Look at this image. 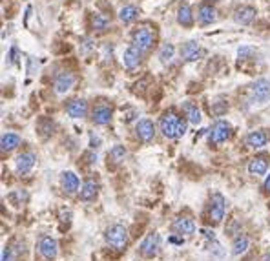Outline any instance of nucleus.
Returning a JSON list of instances; mask_svg holds the SVG:
<instances>
[{"label":"nucleus","instance_id":"f257e3e1","mask_svg":"<svg viewBox=\"0 0 270 261\" xmlns=\"http://www.w3.org/2000/svg\"><path fill=\"white\" fill-rule=\"evenodd\" d=\"M161 134L166 139H179L186 134V122L175 111H166L159 120Z\"/></svg>","mask_w":270,"mask_h":261},{"label":"nucleus","instance_id":"f03ea898","mask_svg":"<svg viewBox=\"0 0 270 261\" xmlns=\"http://www.w3.org/2000/svg\"><path fill=\"white\" fill-rule=\"evenodd\" d=\"M155 42V33L148 28V26H143V28H137L131 35V46H135L137 50H141L143 53L150 51L154 48Z\"/></svg>","mask_w":270,"mask_h":261},{"label":"nucleus","instance_id":"7ed1b4c3","mask_svg":"<svg viewBox=\"0 0 270 261\" xmlns=\"http://www.w3.org/2000/svg\"><path fill=\"white\" fill-rule=\"evenodd\" d=\"M106 243L115 250H122L128 245V230L122 225H111L106 230Z\"/></svg>","mask_w":270,"mask_h":261},{"label":"nucleus","instance_id":"20e7f679","mask_svg":"<svg viewBox=\"0 0 270 261\" xmlns=\"http://www.w3.org/2000/svg\"><path fill=\"white\" fill-rule=\"evenodd\" d=\"M225 212H226V199L221 194H214L210 197V205H208V217L214 225L221 223L223 217H225Z\"/></svg>","mask_w":270,"mask_h":261},{"label":"nucleus","instance_id":"39448f33","mask_svg":"<svg viewBox=\"0 0 270 261\" xmlns=\"http://www.w3.org/2000/svg\"><path fill=\"white\" fill-rule=\"evenodd\" d=\"M159 248H161V236L157 234V232H152V234H148L145 239L141 241L139 254L143 257H154V256H157Z\"/></svg>","mask_w":270,"mask_h":261},{"label":"nucleus","instance_id":"423d86ee","mask_svg":"<svg viewBox=\"0 0 270 261\" xmlns=\"http://www.w3.org/2000/svg\"><path fill=\"white\" fill-rule=\"evenodd\" d=\"M250 95L252 100L257 102V104H266L270 100V80L266 79L255 80L250 88Z\"/></svg>","mask_w":270,"mask_h":261},{"label":"nucleus","instance_id":"0eeeda50","mask_svg":"<svg viewBox=\"0 0 270 261\" xmlns=\"http://www.w3.org/2000/svg\"><path fill=\"white\" fill-rule=\"evenodd\" d=\"M232 136V124L226 122V120H217L210 130V143L214 145H221V143H226Z\"/></svg>","mask_w":270,"mask_h":261},{"label":"nucleus","instance_id":"6e6552de","mask_svg":"<svg viewBox=\"0 0 270 261\" xmlns=\"http://www.w3.org/2000/svg\"><path fill=\"white\" fill-rule=\"evenodd\" d=\"M37 248H39L40 256L44 257V259H48V261L55 259L57 254H59V243H57L55 237H51V236H42V237H40Z\"/></svg>","mask_w":270,"mask_h":261},{"label":"nucleus","instance_id":"1a4fd4ad","mask_svg":"<svg viewBox=\"0 0 270 261\" xmlns=\"http://www.w3.org/2000/svg\"><path fill=\"white\" fill-rule=\"evenodd\" d=\"M73 84H75V75L70 71H60L53 80V90H55L57 95H64L73 88Z\"/></svg>","mask_w":270,"mask_h":261},{"label":"nucleus","instance_id":"9d476101","mask_svg":"<svg viewBox=\"0 0 270 261\" xmlns=\"http://www.w3.org/2000/svg\"><path fill=\"white\" fill-rule=\"evenodd\" d=\"M172 230H174L175 234H179V236H192L195 232V223L192 217L179 216L172 223Z\"/></svg>","mask_w":270,"mask_h":261},{"label":"nucleus","instance_id":"9b49d317","mask_svg":"<svg viewBox=\"0 0 270 261\" xmlns=\"http://www.w3.org/2000/svg\"><path fill=\"white\" fill-rule=\"evenodd\" d=\"M135 132H137V137L145 143H150L155 137V126L150 119H141L137 124H135Z\"/></svg>","mask_w":270,"mask_h":261},{"label":"nucleus","instance_id":"f8f14e48","mask_svg":"<svg viewBox=\"0 0 270 261\" xmlns=\"http://www.w3.org/2000/svg\"><path fill=\"white\" fill-rule=\"evenodd\" d=\"M181 55H183L185 60H188V62H194V60H199L201 57L205 55V51H203V48L195 40H190V42H186L181 48Z\"/></svg>","mask_w":270,"mask_h":261},{"label":"nucleus","instance_id":"ddd939ff","mask_svg":"<svg viewBox=\"0 0 270 261\" xmlns=\"http://www.w3.org/2000/svg\"><path fill=\"white\" fill-rule=\"evenodd\" d=\"M141 59H143V51L137 50L135 46H130V48H126L124 55H122V64L126 70H135L141 64Z\"/></svg>","mask_w":270,"mask_h":261},{"label":"nucleus","instance_id":"4468645a","mask_svg":"<svg viewBox=\"0 0 270 261\" xmlns=\"http://www.w3.org/2000/svg\"><path fill=\"white\" fill-rule=\"evenodd\" d=\"M197 20L201 26H210L217 20V10L212 4H201L199 11H197Z\"/></svg>","mask_w":270,"mask_h":261},{"label":"nucleus","instance_id":"2eb2a0df","mask_svg":"<svg viewBox=\"0 0 270 261\" xmlns=\"http://www.w3.org/2000/svg\"><path fill=\"white\" fill-rule=\"evenodd\" d=\"M266 170H268V157L266 156H255L248 163V174L254 177L265 176Z\"/></svg>","mask_w":270,"mask_h":261},{"label":"nucleus","instance_id":"dca6fc26","mask_svg":"<svg viewBox=\"0 0 270 261\" xmlns=\"http://www.w3.org/2000/svg\"><path fill=\"white\" fill-rule=\"evenodd\" d=\"M266 143H268V134L265 130H254L246 136V146H250L254 150L265 148Z\"/></svg>","mask_w":270,"mask_h":261},{"label":"nucleus","instance_id":"f3484780","mask_svg":"<svg viewBox=\"0 0 270 261\" xmlns=\"http://www.w3.org/2000/svg\"><path fill=\"white\" fill-rule=\"evenodd\" d=\"M254 19H255V10L252 6H241V8H237V10L234 11V20L241 26L252 24Z\"/></svg>","mask_w":270,"mask_h":261},{"label":"nucleus","instance_id":"a211bd4d","mask_svg":"<svg viewBox=\"0 0 270 261\" xmlns=\"http://www.w3.org/2000/svg\"><path fill=\"white\" fill-rule=\"evenodd\" d=\"M66 111H68V115L73 117V119H84L86 113H88V102H86L84 99L71 100L70 104L66 106Z\"/></svg>","mask_w":270,"mask_h":261},{"label":"nucleus","instance_id":"6ab92c4d","mask_svg":"<svg viewBox=\"0 0 270 261\" xmlns=\"http://www.w3.org/2000/svg\"><path fill=\"white\" fill-rule=\"evenodd\" d=\"M35 163H37V157L33 154H30V152L28 154H20L15 161V168L19 174H28V172L33 170Z\"/></svg>","mask_w":270,"mask_h":261},{"label":"nucleus","instance_id":"aec40b11","mask_svg":"<svg viewBox=\"0 0 270 261\" xmlns=\"http://www.w3.org/2000/svg\"><path fill=\"white\" fill-rule=\"evenodd\" d=\"M60 185H62V188H64L68 194H75L80 186V179L75 172H64V174L60 176Z\"/></svg>","mask_w":270,"mask_h":261},{"label":"nucleus","instance_id":"412c9836","mask_svg":"<svg viewBox=\"0 0 270 261\" xmlns=\"http://www.w3.org/2000/svg\"><path fill=\"white\" fill-rule=\"evenodd\" d=\"M97 194H99V185H97V181L93 179H88L84 185H82V188H80V199L86 201V203H90V201L95 199Z\"/></svg>","mask_w":270,"mask_h":261},{"label":"nucleus","instance_id":"4be33fe9","mask_svg":"<svg viewBox=\"0 0 270 261\" xmlns=\"http://www.w3.org/2000/svg\"><path fill=\"white\" fill-rule=\"evenodd\" d=\"M183 111H185L186 119H188V122H192V124H199L201 122V110L197 108V104L195 102H192V100H186V102H183Z\"/></svg>","mask_w":270,"mask_h":261},{"label":"nucleus","instance_id":"5701e85b","mask_svg":"<svg viewBox=\"0 0 270 261\" xmlns=\"http://www.w3.org/2000/svg\"><path fill=\"white\" fill-rule=\"evenodd\" d=\"M111 115H113L111 108H108V106H99V108L93 111V122H95V124H99V126L110 124Z\"/></svg>","mask_w":270,"mask_h":261},{"label":"nucleus","instance_id":"b1692460","mask_svg":"<svg viewBox=\"0 0 270 261\" xmlns=\"http://www.w3.org/2000/svg\"><path fill=\"white\" fill-rule=\"evenodd\" d=\"M20 136L19 134H13V132H6L2 139H0V146H2V152H11L15 150L17 146L20 145Z\"/></svg>","mask_w":270,"mask_h":261},{"label":"nucleus","instance_id":"393cba45","mask_svg":"<svg viewBox=\"0 0 270 261\" xmlns=\"http://www.w3.org/2000/svg\"><path fill=\"white\" fill-rule=\"evenodd\" d=\"M137 17H139V11H137L135 6H124V8L119 10V19L122 24H131V22L137 20Z\"/></svg>","mask_w":270,"mask_h":261},{"label":"nucleus","instance_id":"a878e982","mask_svg":"<svg viewBox=\"0 0 270 261\" xmlns=\"http://www.w3.org/2000/svg\"><path fill=\"white\" fill-rule=\"evenodd\" d=\"M177 22L181 26H185V28H190L194 24V15H192V10L188 4H183L177 11Z\"/></svg>","mask_w":270,"mask_h":261},{"label":"nucleus","instance_id":"bb28decb","mask_svg":"<svg viewBox=\"0 0 270 261\" xmlns=\"http://www.w3.org/2000/svg\"><path fill=\"white\" fill-rule=\"evenodd\" d=\"M91 26H93V30H95V31H99V33H104V31L110 30L111 22H110V19H108L106 15H102V13H95V15H93V19H91Z\"/></svg>","mask_w":270,"mask_h":261},{"label":"nucleus","instance_id":"cd10ccee","mask_svg":"<svg viewBox=\"0 0 270 261\" xmlns=\"http://www.w3.org/2000/svg\"><path fill=\"white\" fill-rule=\"evenodd\" d=\"M248 245H250V239L246 236H237L234 241H232V254L234 256H241L248 250Z\"/></svg>","mask_w":270,"mask_h":261},{"label":"nucleus","instance_id":"c85d7f7f","mask_svg":"<svg viewBox=\"0 0 270 261\" xmlns=\"http://www.w3.org/2000/svg\"><path fill=\"white\" fill-rule=\"evenodd\" d=\"M174 55H175V48H174V44H163V48H161V51H159V59L163 60V62H170L172 59H174Z\"/></svg>","mask_w":270,"mask_h":261},{"label":"nucleus","instance_id":"c756f323","mask_svg":"<svg viewBox=\"0 0 270 261\" xmlns=\"http://www.w3.org/2000/svg\"><path fill=\"white\" fill-rule=\"evenodd\" d=\"M110 156H111V159L115 161V163H120V161L126 159V148H124V146H120V145H115L110 150Z\"/></svg>","mask_w":270,"mask_h":261},{"label":"nucleus","instance_id":"7c9ffc66","mask_svg":"<svg viewBox=\"0 0 270 261\" xmlns=\"http://www.w3.org/2000/svg\"><path fill=\"white\" fill-rule=\"evenodd\" d=\"M252 53H254V48H250V46H241L239 50H237V55H239L241 60H246Z\"/></svg>","mask_w":270,"mask_h":261},{"label":"nucleus","instance_id":"2f4dec72","mask_svg":"<svg viewBox=\"0 0 270 261\" xmlns=\"http://www.w3.org/2000/svg\"><path fill=\"white\" fill-rule=\"evenodd\" d=\"M13 257V248L11 246H4V250H2V261H11Z\"/></svg>","mask_w":270,"mask_h":261},{"label":"nucleus","instance_id":"473e14b6","mask_svg":"<svg viewBox=\"0 0 270 261\" xmlns=\"http://www.w3.org/2000/svg\"><path fill=\"white\" fill-rule=\"evenodd\" d=\"M168 241H170V243H177V245H183V241H185V239H183V236H181V237H175V236H172V237H170V239H168Z\"/></svg>","mask_w":270,"mask_h":261},{"label":"nucleus","instance_id":"72a5a7b5","mask_svg":"<svg viewBox=\"0 0 270 261\" xmlns=\"http://www.w3.org/2000/svg\"><path fill=\"white\" fill-rule=\"evenodd\" d=\"M17 60V48H11L10 51V62H15Z\"/></svg>","mask_w":270,"mask_h":261},{"label":"nucleus","instance_id":"f704fd0d","mask_svg":"<svg viewBox=\"0 0 270 261\" xmlns=\"http://www.w3.org/2000/svg\"><path fill=\"white\" fill-rule=\"evenodd\" d=\"M100 143V139L99 137H95V136H91V148H97V145Z\"/></svg>","mask_w":270,"mask_h":261},{"label":"nucleus","instance_id":"c9c22d12","mask_svg":"<svg viewBox=\"0 0 270 261\" xmlns=\"http://www.w3.org/2000/svg\"><path fill=\"white\" fill-rule=\"evenodd\" d=\"M263 186H265V190H266V192H270V174H268V176H266L265 185H263Z\"/></svg>","mask_w":270,"mask_h":261},{"label":"nucleus","instance_id":"e433bc0d","mask_svg":"<svg viewBox=\"0 0 270 261\" xmlns=\"http://www.w3.org/2000/svg\"><path fill=\"white\" fill-rule=\"evenodd\" d=\"M263 261H270V254H266V256L263 257Z\"/></svg>","mask_w":270,"mask_h":261}]
</instances>
